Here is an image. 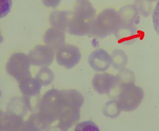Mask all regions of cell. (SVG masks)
<instances>
[{"instance_id":"9","label":"cell","mask_w":159,"mask_h":131,"mask_svg":"<svg viewBox=\"0 0 159 131\" xmlns=\"http://www.w3.org/2000/svg\"><path fill=\"white\" fill-rule=\"evenodd\" d=\"M116 82V77L110 74H96L92 80V85L99 94H105L109 92Z\"/></svg>"},{"instance_id":"3","label":"cell","mask_w":159,"mask_h":131,"mask_svg":"<svg viewBox=\"0 0 159 131\" xmlns=\"http://www.w3.org/2000/svg\"><path fill=\"white\" fill-rule=\"evenodd\" d=\"M65 107V102L61 91L52 89L42 97L38 112L40 119L48 126L59 120Z\"/></svg>"},{"instance_id":"5","label":"cell","mask_w":159,"mask_h":131,"mask_svg":"<svg viewBox=\"0 0 159 131\" xmlns=\"http://www.w3.org/2000/svg\"><path fill=\"white\" fill-rule=\"evenodd\" d=\"M81 53L78 47L74 45H63L56 54V61L59 65L66 69H71L79 63Z\"/></svg>"},{"instance_id":"7","label":"cell","mask_w":159,"mask_h":131,"mask_svg":"<svg viewBox=\"0 0 159 131\" xmlns=\"http://www.w3.org/2000/svg\"><path fill=\"white\" fill-rule=\"evenodd\" d=\"M1 130L25 131V122L21 116L14 112H1Z\"/></svg>"},{"instance_id":"16","label":"cell","mask_w":159,"mask_h":131,"mask_svg":"<svg viewBox=\"0 0 159 131\" xmlns=\"http://www.w3.org/2000/svg\"><path fill=\"white\" fill-rule=\"evenodd\" d=\"M12 6V0H1V18H4L10 13Z\"/></svg>"},{"instance_id":"15","label":"cell","mask_w":159,"mask_h":131,"mask_svg":"<svg viewBox=\"0 0 159 131\" xmlns=\"http://www.w3.org/2000/svg\"><path fill=\"white\" fill-rule=\"evenodd\" d=\"M98 127L91 121H84L75 127L74 131H99Z\"/></svg>"},{"instance_id":"2","label":"cell","mask_w":159,"mask_h":131,"mask_svg":"<svg viewBox=\"0 0 159 131\" xmlns=\"http://www.w3.org/2000/svg\"><path fill=\"white\" fill-rule=\"evenodd\" d=\"M61 93L65 102V107L59 119L58 128L66 131L80 119V108L84 104V99L82 94L74 89L63 90Z\"/></svg>"},{"instance_id":"10","label":"cell","mask_w":159,"mask_h":131,"mask_svg":"<svg viewBox=\"0 0 159 131\" xmlns=\"http://www.w3.org/2000/svg\"><path fill=\"white\" fill-rule=\"evenodd\" d=\"M43 40L48 46L55 50L63 45L66 38L63 31L52 27L46 31Z\"/></svg>"},{"instance_id":"1","label":"cell","mask_w":159,"mask_h":131,"mask_svg":"<svg viewBox=\"0 0 159 131\" xmlns=\"http://www.w3.org/2000/svg\"><path fill=\"white\" fill-rule=\"evenodd\" d=\"M95 14L96 11L89 0H76L68 27L69 33L77 36L89 35Z\"/></svg>"},{"instance_id":"4","label":"cell","mask_w":159,"mask_h":131,"mask_svg":"<svg viewBox=\"0 0 159 131\" xmlns=\"http://www.w3.org/2000/svg\"><path fill=\"white\" fill-rule=\"evenodd\" d=\"M31 64L28 55L21 53H16L10 57L6 69L9 75L20 82L30 77Z\"/></svg>"},{"instance_id":"18","label":"cell","mask_w":159,"mask_h":131,"mask_svg":"<svg viewBox=\"0 0 159 131\" xmlns=\"http://www.w3.org/2000/svg\"><path fill=\"white\" fill-rule=\"evenodd\" d=\"M43 5L48 8H56L61 2V0H42Z\"/></svg>"},{"instance_id":"14","label":"cell","mask_w":159,"mask_h":131,"mask_svg":"<svg viewBox=\"0 0 159 131\" xmlns=\"http://www.w3.org/2000/svg\"><path fill=\"white\" fill-rule=\"evenodd\" d=\"M36 79L43 86H48L51 84L54 80V73L47 67L41 68L36 76Z\"/></svg>"},{"instance_id":"11","label":"cell","mask_w":159,"mask_h":131,"mask_svg":"<svg viewBox=\"0 0 159 131\" xmlns=\"http://www.w3.org/2000/svg\"><path fill=\"white\" fill-rule=\"evenodd\" d=\"M42 85L36 78L29 77L22 80L19 84L21 94L25 97H33L40 93Z\"/></svg>"},{"instance_id":"12","label":"cell","mask_w":159,"mask_h":131,"mask_svg":"<svg viewBox=\"0 0 159 131\" xmlns=\"http://www.w3.org/2000/svg\"><path fill=\"white\" fill-rule=\"evenodd\" d=\"M70 19L69 12L56 11L50 15L49 22L53 27L64 31L68 28Z\"/></svg>"},{"instance_id":"13","label":"cell","mask_w":159,"mask_h":131,"mask_svg":"<svg viewBox=\"0 0 159 131\" xmlns=\"http://www.w3.org/2000/svg\"><path fill=\"white\" fill-rule=\"evenodd\" d=\"M47 127L48 126L42 121L38 113L31 115L25 122V131H41Z\"/></svg>"},{"instance_id":"8","label":"cell","mask_w":159,"mask_h":131,"mask_svg":"<svg viewBox=\"0 0 159 131\" xmlns=\"http://www.w3.org/2000/svg\"><path fill=\"white\" fill-rule=\"evenodd\" d=\"M89 63L95 71L104 72L109 67L111 59L108 53L104 50L98 49L89 55Z\"/></svg>"},{"instance_id":"6","label":"cell","mask_w":159,"mask_h":131,"mask_svg":"<svg viewBox=\"0 0 159 131\" xmlns=\"http://www.w3.org/2000/svg\"><path fill=\"white\" fill-rule=\"evenodd\" d=\"M28 56L33 65L47 67L54 60V49L48 45H39L29 52Z\"/></svg>"},{"instance_id":"17","label":"cell","mask_w":159,"mask_h":131,"mask_svg":"<svg viewBox=\"0 0 159 131\" xmlns=\"http://www.w3.org/2000/svg\"><path fill=\"white\" fill-rule=\"evenodd\" d=\"M152 23L157 34L159 36V1L157 3L152 13Z\"/></svg>"}]
</instances>
